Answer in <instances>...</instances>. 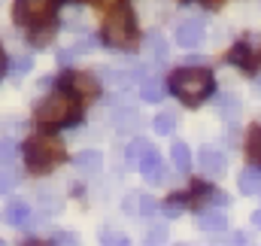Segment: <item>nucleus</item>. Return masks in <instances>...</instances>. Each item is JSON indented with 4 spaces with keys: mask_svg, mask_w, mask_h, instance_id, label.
Masks as SVG:
<instances>
[{
    "mask_svg": "<svg viewBox=\"0 0 261 246\" xmlns=\"http://www.w3.org/2000/svg\"><path fill=\"white\" fill-rule=\"evenodd\" d=\"M182 210H186L182 198H170L167 204H161V213H164L167 219H176V216H182Z\"/></svg>",
    "mask_w": 261,
    "mask_h": 246,
    "instance_id": "nucleus-26",
    "label": "nucleus"
},
{
    "mask_svg": "<svg viewBox=\"0 0 261 246\" xmlns=\"http://www.w3.org/2000/svg\"><path fill=\"white\" fill-rule=\"evenodd\" d=\"M55 12H58V0H15V6H12L15 21L24 28L46 24V21H52Z\"/></svg>",
    "mask_w": 261,
    "mask_h": 246,
    "instance_id": "nucleus-5",
    "label": "nucleus"
},
{
    "mask_svg": "<svg viewBox=\"0 0 261 246\" xmlns=\"http://www.w3.org/2000/svg\"><path fill=\"white\" fill-rule=\"evenodd\" d=\"M152 125H155V131H158L161 137H167V134H173V128H176V113H173V110H167V113H158Z\"/></svg>",
    "mask_w": 261,
    "mask_h": 246,
    "instance_id": "nucleus-21",
    "label": "nucleus"
},
{
    "mask_svg": "<svg viewBox=\"0 0 261 246\" xmlns=\"http://www.w3.org/2000/svg\"><path fill=\"white\" fill-rule=\"evenodd\" d=\"M170 158H173V167H176L179 174H189V170H192V152H189L186 143H173Z\"/></svg>",
    "mask_w": 261,
    "mask_h": 246,
    "instance_id": "nucleus-18",
    "label": "nucleus"
},
{
    "mask_svg": "<svg viewBox=\"0 0 261 246\" xmlns=\"http://www.w3.org/2000/svg\"><path fill=\"white\" fill-rule=\"evenodd\" d=\"M49 243H76V234H70V231H55V234L49 237Z\"/></svg>",
    "mask_w": 261,
    "mask_h": 246,
    "instance_id": "nucleus-35",
    "label": "nucleus"
},
{
    "mask_svg": "<svg viewBox=\"0 0 261 246\" xmlns=\"http://www.w3.org/2000/svg\"><path fill=\"white\" fill-rule=\"evenodd\" d=\"M197 225L203 231H225L228 228V213L225 210H203L200 219H197Z\"/></svg>",
    "mask_w": 261,
    "mask_h": 246,
    "instance_id": "nucleus-12",
    "label": "nucleus"
},
{
    "mask_svg": "<svg viewBox=\"0 0 261 246\" xmlns=\"http://www.w3.org/2000/svg\"><path fill=\"white\" fill-rule=\"evenodd\" d=\"M140 97H143L146 104H158V101L164 97V82H161V79L146 76V79H143V85H140Z\"/></svg>",
    "mask_w": 261,
    "mask_h": 246,
    "instance_id": "nucleus-15",
    "label": "nucleus"
},
{
    "mask_svg": "<svg viewBox=\"0 0 261 246\" xmlns=\"http://www.w3.org/2000/svg\"><path fill=\"white\" fill-rule=\"evenodd\" d=\"M6 70V55H3V46H0V73Z\"/></svg>",
    "mask_w": 261,
    "mask_h": 246,
    "instance_id": "nucleus-40",
    "label": "nucleus"
},
{
    "mask_svg": "<svg viewBox=\"0 0 261 246\" xmlns=\"http://www.w3.org/2000/svg\"><path fill=\"white\" fill-rule=\"evenodd\" d=\"M122 210H125V216H137V213H140V198H137V194H128V198L122 201Z\"/></svg>",
    "mask_w": 261,
    "mask_h": 246,
    "instance_id": "nucleus-33",
    "label": "nucleus"
},
{
    "mask_svg": "<svg viewBox=\"0 0 261 246\" xmlns=\"http://www.w3.org/2000/svg\"><path fill=\"white\" fill-rule=\"evenodd\" d=\"M197 167H200V174H203L206 180H219V177L225 174L228 161H225V155H222L219 149H213V146H203V149L197 152Z\"/></svg>",
    "mask_w": 261,
    "mask_h": 246,
    "instance_id": "nucleus-6",
    "label": "nucleus"
},
{
    "mask_svg": "<svg viewBox=\"0 0 261 246\" xmlns=\"http://www.w3.org/2000/svg\"><path fill=\"white\" fill-rule=\"evenodd\" d=\"M73 3H97V0H73Z\"/></svg>",
    "mask_w": 261,
    "mask_h": 246,
    "instance_id": "nucleus-42",
    "label": "nucleus"
},
{
    "mask_svg": "<svg viewBox=\"0 0 261 246\" xmlns=\"http://www.w3.org/2000/svg\"><path fill=\"white\" fill-rule=\"evenodd\" d=\"M255 85H258V91H261V76H258V79H255Z\"/></svg>",
    "mask_w": 261,
    "mask_h": 246,
    "instance_id": "nucleus-43",
    "label": "nucleus"
},
{
    "mask_svg": "<svg viewBox=\"0 0 261 246\" xmlns=\"http://www.w3.org/2000/svg\"><path fill=\"white\" fill-rule=\"evenodd\" d=\"M213 73L206 70V67H182V70H176L173 76H170V91L182 101V104H189V107H197V104H203L210 94H213Z\"/></svg>",
    "mask_w": 261,
    "mask_h": 246,
    "instance_id": "nucleus-2",
    "label": "nucleus"
},
{
    "mask_svg": "<svg viewBox=\"0 0 261 246\" xmlns=\"http://www.w3.org/2000/svg\"><path fill=\"white\" fill-rule=\"evenodd\" d=\"M52 37H55V24L52 21H46V24H34V31H31V46L34 49H46L49 43H52Z\"/></svg>",
    "mask_w": 261,
    "mask_h": 246,
    "instance_id": "nucleus-14",
    "label": "nucleus"
},
{
    "mask_svg": "<svg viewBox=\"0 0 261 246\" xmlns=\"http://www.w3.org/2000/svg\"><path fill=\"white\" fill-rule=\"evenodd\" d=\"M100 43H103V40H97V37H85V40H79V43L73 46V52H76V55H88V52L100 49Z\"/></svg>",
    "mask_w": 261,
    "mask_h": 246,
    "instance_id": "nucleus-27",
    "label": "nucleus"
},
{
    "mask_svg": "<svg viewBox=\"0 0 261 246\" xmlns=\"http://www.w3.org/2000/svg\"><path fill=\"white\" fill-rule=\"evenodd\" d=\"M61 85L70 88L73 94H82V97H94L97 94V79L91 73H67L61 79Z\"/></svg>",
    "mask_w": 261,
    "mask_h": 246,
    "instance_id": "nucleus-8",
    "label": "nucleus"
},
{
    "mask_svg": "<svg viewBox=\"0 0 261 246\" xmlns=\"http://www.w3.org/2000/svg\"><path fill=\"white\" fill-rule=\"evenodd\" d=\"M3 222L12 225V228H24V225L34 222V210H31L24 201H9V204L3 207Z\"/></svg>",
    "mask_w": 261,
    "mask_h": 246,
    "instance_id": "nucleus-9",
    "label": "nucleus"
},
{
    "mask_svg": "<svg viewBox=\"0 0 261 246\" xmlns=\"http://www.w3.org/2000/svg\"><path fill=\"white\" fill-rule=\"evenodd\" d=\"M228 240H231V243H246V240H249V237H246V234H243V231H234V234H231V237H228Z\"/></svg>",
    "mask_w": 261,
    "mask_h": 246,
    "instance_id": "nucleus-38",
    "label": "nucleus"
},
{
    "mask_svg": "<svg viewBox=\"0 0 261 246\" xmlns=\"http://www.w3.org/2000/svg\"><path fill=\"white\" fill-rule=\"evenodd\" d=\"M140 155H143V140H134L128 149H125V158H128V167H140Z\"/></svg>",
    "mask_w": 261,
    "mask_h": 246,
    "instance_id": "nucleus-29",
    "label": "nucleus"
},
{
    "mask_svg": "<svg viewBox=\"0 0 261 246\" xmlns=\"http://www.w3.org/2000/svg\"><path fill=\"white\" fill-rule=\"evenodd\" d=\"M161 167H164L161 152H158L155 146H143V155H140V170H143V177L152 180V183H158V180H161Z\"/></svg>",
    "mask_w": 261,
    "mask_h": 246,
    "instance_id": "nucleus-11",
    "label": "nucleus"
},
{
    "mask_svg": "<svg viewBox=\"0 0 261 246\" xmlns=\"http://www.w3.org/2000/svg\"><path fill=\"white\" fill-rule=\"evenodd\" d=\"M103 43L113 46V49H122V52H134L140 46V31H137V21H134V12L128 6H119L107 15L103 21Z\"/></svg>",
    "mask_w": 261,
    "mask_h": 246,
    "instance_id": "nucleus-3",
    "label": "nucleus"
},
{
    "mask_svg": "<svg viewBox=\"0 0 261 246\" xmlns=\"http://www.w3.org/2000/svg\"><path fill=\"white\" fill-rule=\"evenodd\" d=\"M237 185H240V194H258L261 191V174L255 167H246V170L240 174Z\"/></svg>",
    "mask_w": 261,
    "mask_h": 246,
    "instance_id": "nucleus-17",
    "label": "nucleus"
},
{
    "mask_svg": "<svg viewBox=\"0 0 261 246\" xmlns=\"http://www.w3.org/2000/svg\"><path fill=\"white\" fill-rule=\"evenodd\" d=\"M219 113H222V119H237V113H240V101L237 97H219Z\"/></svg>",
    "mask_w": 261,
    "mask_h": 246,
    "instance_id": "nucleus-22",
    "label": "nucleus"
},
{
    "mask_svg": "<svg viewBox=\"0 0 261 246\" xmlns=\"http://www.w3.org/2000/svg\"><path fill=\"white\" fill-rule=\"evenodd\" d=\"M0 161H3V164H12V161H15V140H12V137H6V140L0 143Z\"/></svg>",
    "mask_w": 261,
    "mask_h": 246,
    "instance_id": "nucleus-30",
    "label": "nucleus"
},
{
    "mask_svg": "<svg viewBox=\"0 0 261 246\" xmlns=\"http://www.w3.org/2000/svg\"><path fill=\"white\" fill-rule=\"evenodd\" d=\"M146 243H167V228L164 225H152L146 231Z\"/></svg>",
    "mask_w": 261,
    "mask_h": 246,
    "instance_id": "nucleus-31",
    "label": "nucleus"
},
{
    "mask_svg": "<svg viewBox=\"0 0 261 246\" xmlns=\"http://www.w3.org/2000/svg\"><path fill=\"white\" fill-rule=\"evenodd\" d=\"M40 204H43V213H49V216H55V213H61L64 210V201L61 198H55V194H40Z\"/></svg>",
    "mask_w": 261,
    "mask_h": 246,
    "instance_id": "nucleus-24",
    "label": "nucleus"
},
{
    "mask_svg": "<svg viewBox=\"0 0 261 246\" xmlns=\"http://www.w3.org/2000/svg\"><path fill=\"white\" fill-rule=\"evenodd\" d=\"M12 185H15V177H12L9 170H0V194H9Z\"/></svg>",
    "mask_w": 261,
    "mask_h": 246,
    "instance_id": "nucleus-34",
    "label": "nucleus"
},
{
    "mask_svg": "<svg viewBox=\"0 0 261 246\" xmlns=\"http://www.w3.org/2000/svg\"><path fill=\"white\" fill-rule=\"evenodd\" d=\"M186 64H192V67H203L206 58H203V55H192V58H186Z\"/></svg>",
    "mask_w": 261,
    "mask_h": 246,
    "instance_id": "nucleus-37",
    "label": "nucleus"
},
{
    "mask_svg": "<svg viewBox=\"0 0 261 246\" xmlns=\"http://www.w3.org/2000/svg\"><path fill=\"white\" fill-rule=\"evenodd\" d=\"M176 43H179L182 49H197V46L203 43V21H200V18L182 21V24L176 28Z\"/></svg>",
    "mask_w": 261,
    "mask_h": 246,
    "instance_id": "nucleus-10",
    "label": "nucleus"
},
{
    "mask_svg": "<svg viewBox=\"0 0 261 246\" xmlns=\"http://www.w3.org/2000/svg\"><path fill=\"white\" fill-rule=\"evenodd\" d=\"M73 113H76L73 94L70 91H55L37 107V122L46 125V128H61V125L73 122Z\"/></svg>",
    "mask_w": 261,
    "mask_h": 246,
    "instance_id": "nucleus-4",
    "label": "nucleus"
},
{
    "mask_svg": "<svg viewBox=\"0 0 261 246\" xmlns=\"http://www.w3.org/2000/svg\"><path fill=\"white\" fill-rule=\"evenodd\" d=\"M252 225H255V228H261V210H255V213H252Z\"/></svg>",
    "mask_w": 261,
    "mask_h": 246,
    "instance_id": "nucleus-39",
    "label": "nucleus"
},
{
    "mask_svg": "<svg viewBox=\"0 0 261 246\" xmlns=\"http://www.w3.org/2000/svg\"><path fill=\"white\" fill-rule=\"evenodd\" d=\"M146 49H149L158 61H167V52H170V49H167V40H164L158 31H152V34L146 37Z\"/></svg>",
    "mask_w": 261,
    "mask_h": 246,
    "instance_id": "nucleus-20",
    "label": "nucleus"
},
{
    "mask_svg": "<svg viewBox=\"0 0 261 246\" xmlns=\"http://www.w3.org/2000/svg\"><path fill=\"white\" fill-rule=\"evenodd\" d=\"M228 58H231L234 64H240V67H252V58H249V46H246V43H240V46H237V49H234Z\"/></svg>",
    "mask_w": 261,
    "mask_h": 246,
    "instance_id": "nucleus-28",
    "label": "nucleus"
},
{
    "mask_svg": "<svg viewBox=\"0 0 261 246\" xmlns=\"http://www.w3.org/2000/svg\"><path fill=\"white\" fill-rule=\"evenodd\" d=\"M34 70V58L31 55H18V58H12V61L6 64V73L12 76V79H21V76H28Z\"/></svg>",
    "mask_w": 261,
    "mask_h": 246,
    "instance_id": "nucleus-19",
    "label": "nucleus"
},
{
    "mask_svg": "<svg viewBox=\"0 0 261 246\" xmlns=\"http://www.w3.org/2000/svg\"><path fill=\"white\" fill-rule=\"evenodd\" d=\"M203 3H206V6H222L225 0H203Z\"/></svg>",
    "mask_w": 261,
    "mask_h": 246,
    "instance_id": "nucleus-41",
    "label": "nucleus"
},
{
    "mask_svg": "<svg viewBox=\"0 0 261 246\" xmlns=\"http://www.w3.org/2000/svg\"><path fill=\"white\" fill-rule=\"evenodd\" d=\"M140 213L152 219V216H158V213H161V204H158L152 194H143V198H140Z\"/></svg>",
    "mask_w": 261,
    "mask_h": 246,
    "instance_id": "nucleus-25",
    "label": "nucleus"
},
{
    "mask_svg": "<svg viewBox=\"0 0 261 246\" xmlns=\"http://www.w3.org/2000/svg\"><path fill=\"white\" fill-rule=\"evenodd\" d=\"M73 167L82 177H97L103 170V152L100 149H82V152L73 155Z\"/></svg>",
    "mask_w": 261,
    "mask_h": 246,
    "instance_id": "nucleus-7",
    "label": "nucleus"
},
{
    "mask_svg": "<svg viewBox=\"0 0 261 246\" xmlns=\"http://www.w3.org/2000/svg\"><path fill=\"white\" fill-rule=\"evenodd\" d=\"M67 158V149L61 143V137L55 134H34L24 140V161H28V170L43 177V174H52L61 161Z\"/></svg>",
    "mask_w": 261,
    "mask_h": 246,
    "instance_id": "nucleus-1",
    "label": "nucleus"
},
{
    "mask_svg": "<svg viewBox=\"0 0 261 246\" xmlns=\"http://www.w3.org/2000/svg\"><path fill=\"white\" fill-rule=\"evenodd\" d=\"M73 58H76V52H73V49L58 52V64H61V67H70V64H73Z\"/></svg>",
    "mask_w": 261,
    "mask_h": 246,
    "instance_id": "nucleus-36",
    "label": "nucleus"
},
{
    "mask_svg": "<svg viewBox=\"0 0 261 246\" xmlns=\"http://www.w3.org/2000/svg\"><path fill=\"white\" fill-rule=\"evenodd\" d=\"M100 243H107V246H113V243L125 246V243H128V234H122V231H110V228H107V231L100 234Z\"/></svg>",
    "mask_w": 261,
    "mask_h": 246,
    "instance_id": "nucleus-32",
    "label": "nucleus"
},
{
    "mask_svg": "<svg viewBox=\"0 0 261 246\" xmlns=\"http://www.w3.org/2000/svg\"><path fill=\"white\" fill-rule=\"evenodd\" d=\"M100 79L110 85V88H116V91H125V88H130L137 79H134V73H122V70H103L100 73Z\"/></svg>",
    "mask_w": 261,
    "mask_h": 246,
    "instance_id": "nucleus-13",
    "label": "nucleus"
},
{
    "mask_svg": "<svg viewBox=\"0 0 261 246\" xmlns=\"http://www.w3.org/2000/svg\"><path fill=\"white\" fill-rule=\"evenodd\" d=\"M246 158L255 167H261V125L249 128V134H246Z\"/></svg>",
    "mask_w": 261,
    "mask_h": 246,
    "instance_id": "nucleus-16",
    "label": "nucleus"
},
{
    "mask_svg": "<svg viewBox=\"0 0 261 246\" xmlns=\"http://www.w3.org/2000/svg\"><path fill=\"white\" fill-rule=\"evenodd\" d=\"M64 28L73 31V34H85V31H88V18H85L82 12H70L64 18Z\"/></svg>",
    "mask_w": 261,
    "mask_h": 246,
    "instance_id": "nucleus-23",
    "label": "nucleus"
}]
</instances>
